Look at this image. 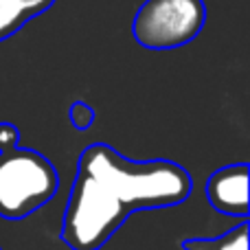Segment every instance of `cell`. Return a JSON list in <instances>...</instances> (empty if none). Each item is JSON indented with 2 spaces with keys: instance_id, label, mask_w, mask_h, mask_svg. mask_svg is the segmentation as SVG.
<instances>
[{
  "instance_id": "5",
  "label": "cell",
  "mask_w": 250,
  "mask_h": 250,
  "mask_svg": "<svg viewBox=\"0 0 250 250\" xmlns=\"http://www.w3.org/2000/svg\"><path fill=\"white\" fill-rule=\"evenodd\" d=\"M207 193L215 208L244 215L248 211V165H233L213 173Z\"/></svg>"
},
{
  "instance_id": "1",
  "label": "cell",
  "mask_w": 250,
  "mask_h": 250,
  "mask_svg": "<svg viewBox=\"0 0 250 250\" xmlns=\"http://www.w3.org/2000/svg\"><path fill=\"white\" fill-rule=\"evenodd\" d=\"M82 173L104 185L127 207H160L187 198L191 180L171 163H129L105 145H92L82 156Z\"/></svg>"
},
{
  "instance_id": "2",
  "label": "cell",
  "mask_w": 250,
  "mask_h": 250,
  "mask_svg": "<svg viewBox=\"0 0 250 250\" xmlns=\"http://www.w3.org/2000/svg\"><path fill=\"white\" fill-rule=\"evenodd\" d=\"M57 173L44 156L31 149L0 154V215L20 220L53 198Z\"/></svg>"
},
{
  "instance_id": "7",
  "label": "cell",
  "mask_w": 250,
  "mask_h": 250,
  "mask_svg": "<svg viewBox=\"0 0 250 250\" xmlns=\"http://www.w3.org/2000/svg\"><path fill=\"white\" fill-rule=\"evenodd\" d=\"M246 233H248L246 226H242L239 230L229 233L224 239H220V242L200 244V246H195V250H248V235Z\"/></svg>"
},
{
  "instance_id": "9",
  "label": "cell",
  "mask_w": 250,
  "mask_h": 250,
  "mask_svg": "<svg viewBox=\"0 0 250 250\" xmlns=\"http://www.w3.org/2000/svg\"><path fill=\"white\" fill-rule=\"evenodd\" d=\"M16 2H18V7L24 11V16L31 18V16H35V13L46 11L53 4V0H16Z\"/></svg>"
},
{
  "instance_id": "3",
  "label": "cell",
  "mask_w": 250,
  "mask_h": 250,
  "mask_svg": "<svg viewBox=\"0 0 250 250\" xmlns=\"http://www.w3.org/2000/svg\"><path fill=\"white\" fill-rule=\"evenodd\" d=\"M207 22L204 0H145L132 22V35L149 51L189 44Z\"/></svg>"
},
{
  "instance_id": "6",
  "label": "cell",
  "mask_w": 250,
  "mask_h": 250,
  "mask_svg": "<svg viewBox=\"0 0 250 250\" xmlns=\"http://www.w3.org/2000/svg\"><path fill=\"white\" fill-rule=\"evenodd\" d=\"M26 22V16L16 0H0V40L13 35Z\"/></svg>"
},
{
  "instance_id": "4",
  "label": "cell",
  "mask_w": 250,
  "mask_h": 250,
  "mask_svg": "<svg viewBox=\"0 0 250 250\" xmlns=\"http://www.w3.org/2000/svg\"><path fill=\"white\" fill-rule=\"evenodd\" d=\"M123 204L104 185L82 173L66 211L64 237L75 250H95L117 229Z\"/></svg>"
},
{
  "instance_id": "10",
  "label": "cell",
  "mask_w": 250,
  "mask_h": 250,
  "mask_svg": "<svg viewBox=\"0 0 250 250\" xmlns=\"http://www.w3.org/2000/svg\"><path fill=\"white\" fill-rule=\"evenodd\" d=\"M16 138H18V132L13 125L9 123H0V149H11L16 145Z\"/></svg>"
},
{
  "instance_id": "8",
  "label": "cell",
  "mask_w": 250,
  "mask_h": 250,
  "mask_svg": "<svg viewBox=\"0 0 250 250\" xmlns=\"http://www.w3.org/2000/svg\"><path fill=\"white\" fill-rule=\"evenodd\" d=\"M70 121H73L75 127L79 129H86L88 125L95 121V112H92L90 108H88L86 104H82V101H77V104L70 108Z\"/></svg>"
}]
</instances>
